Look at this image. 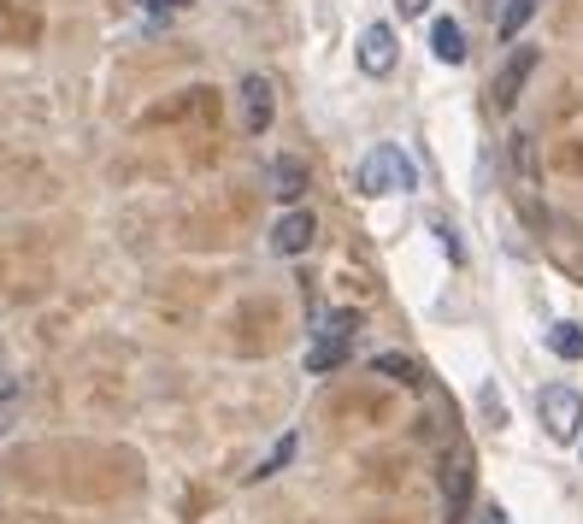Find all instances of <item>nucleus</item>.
I'll return each mask as SVG.
<instances>
[{"label":"nucleus","instance_id":"1","mask_svg":"<svg viewBox=\"0 0 583 524\" xmlns=\"http://www.w3.org/2000/svg\"><path fill=\"white\" fill-rule=\"evenodd\" d=\"M354 183H360V195H406V188H418V171L396 142H377V148L360 159Z\"/></svg>","mask_w":583,"mask_h":524},{"label":"nucleus","instance_id":"2","mask_svg":"<svg viewBox=\"0 0 583 524\" xmlns=\"http://www.w3.org/2000/svg\"><path fill=\"white\" fill-rule=\"evenodd\" d=\"M536 413H543V425L554 442H572V436L583 430V395L572 383H548L543 395H536Z\"/></svg>","mask_w":583,"mask_h":524},{"label":"nucleus","instance_id":"3","mask_svg":"<svg viewBox=\"0 0 583 524\" xmlns=\"http://www.w3.org/2000/svg\"><path fill=\"white\" fill-rule=\"evenodd\" d=\"M236 100H242L247 136H266L271 119H277V95H271V77H266V71H247V77L236 83Z\"/></svg>","mask_w":583,"mask_h":524},{"label":"nucleus","instance_id":"4","mask_svg":"<svg viewBox=\"0 0 583 524\" xmlns=\"http://www.w3.org/2000/svg\"><path fill=\"white\" fill-rule=\"evenodd\" d=\"M396 60H401L396 24H366V31H360V71H366V77H389Z\"/></svg>","mask_w":583,"mask_h":524},{"label":"nucleus","instance_id":"5","mask_svg":"<svg viewBox=\"0 0 583 524\" xmlns=\"http://www.w3.org/2000/svg\"><path fill=\"white\" fill-rule=\"evenodd\" d=\"M313 236H318V218H313L307 207H283V212H277V224H271V247H277L283 259L307 254Z\"/></svg>","mask_w":583,"mask_h":524},{"label":"nucleus","instance_id":"6","mask_svg":"<svg viewBox=\"0 0 583 524\" xmlns=\"http://www.w3.org/2000/svg\"><path fill=\"white\" fill-rule=\"evenodd\" d=\"M465 507H472V454L454 448V454L442 460V513H448V524L465 519Z\"/></svg>","mask_w":583,"mask_h":524},{"label":"nucleus","instance_id":"7","mask_svg":"<svg viewBox=\"0 0 583 524\" xmlns=\"http://www.w3.org/2000/svg\"><path fill=\"white\" fill-rule=\"evenodd\" d=\"M531 71H536V48H524V41H519V48L507 53V65L495 71V83H489V100H495V107H501V112L513 107L519 89L531 83Z\"/></svg>","mask_w":583,"mask_h":524},{"label":"nucleus","instance_id":"8","mask_svg":"<svg viewBox=\"0 0 583 524\" xmlns=\"http://www.w3.org/2000/svg\"><path fill=\"white\" fill-rule=\"evenodd\" d=\"M271 183H277V200H283V207H295V200L307 195V166H301L295 154H283L271 166Z\"/></svg>","mask_w":583,"mask_h":524},{"label":"nucleus","instance_id":"9","mask_svg":"<svg viewBox=\"0 0 583 524\" xmlns=\"http://www.w3.org/2000/svg\"><path fill=\"white\" fill-rule=\"evenodd\" d=\"M430 53L442 65H465V31H460L454 19H436L430 24Z\"/></svg>","mask_w":583,"mask_h":524},{"label":"nucleus","instance_id":"10","mask_svg":"<svg viewBox=\"0 0 583 524\" xmlns=\"http://www.w3.org/2000/svg\"><path fill=\"white\" fill-rule=\"evenodd\" d=\"M531 12H536V0H507V7H501V24H495V31H501V41H513L524 24H531Z\"/></svg>","mask_w":583,"mask_h":524},{"label":"nucleus","instance_id":"11","mask_svg":"<svg viewBox=\"0 0 583 524\" xmlns=\"http://www.w3.org/2000/svg\"><path fill=\"white\" fill-rule=\"evenodd\" d=\"M354 330H360V313H354V307H342V313H330V318H325L318 342H342V348H348V337H354Z\"/></svg>","mask_w":583,"mask_h":524},{"label":"nucleus","instance_id":"12","mask_svg":"<svg viewBox=\"0 0 583 524\" xmlns=\"http://www.w3.org/2000/svg\"><path fill=\"white\" fill-rule=\"evenodd\" d=\"M548 348H554L560 360H583V330H578V325H554V330H548Z\"/></svg>","mask_w":583,"mask_h":524},{"label":"nucleus","instance_id":"13","mask_svg":"<svg viewBox=\"0 0 583 524\" xmlns=\"http://www.w3.org/2000/svg\"><path fill=\"white\" fill-rule=\"evenodd\" d=\"M372 371L396 377V383H418V366H413L406 354H377V360H372Z\"/></svg>","mask_w":583,"mask_h":524},{"label":"nucleus","instance_id":"14","mask_svg":"<svg viewBox=\"0 0 583 524\" xmlns=\"http://www.w3.org/2000/svg\"><path fill=\"white\" fill-rule=\"evenodd\" d=\"M19 406H24V389H19V383H7V389H0V436L19 425Z\"/></svg>","mask_w":583,"mask_h":524},{"label":"nucleus","instance_id":"15","mask_svg":"<svg viewBox=\"0 0 583 524\" xmlns=\"http://www.w3.org/2000/svg\"><path fill=\"white\" fill-rule=\"evenodd\" d=\"M289 454H295V436H283V442H277V448H271V460H266V465H259V472H254V477H271V472H277V465H283V460H289Z\"/></svg>","mask_w":583,"mask_h":524},{"label":"nucleus","instance_id":"16","mask_svg":"<svg viewBox=\"0 0 583 524\" xmlns=\"http://www.w3.org/2000/svg\"><path fill=\"white\" fill-rule=\"evenodd\" d=\"M396 12H401V19H425L430 0H396Z\"/></svg>","mask_w":583,"mask_h":524},{"label":"nucleus","instance_id":"17","mask_svg":"<svg viewBox=\"0 0 583 524\" xmlns=\"http://www.w3.org/2000/svg\"><path fill=\"white\" fill-rule=\"evenodd\" d=\"M154 12H178V7H189V0H148Z\"/></svg>","mask_w":583,"mask_h":524},{"label":"nucleus","instance_id":"18","mask_svg":"<svg viewBox=\"0 0 583 524\" xmlns=\"http://www.w3.org/2000/svg\"><path fill=\"white\" fill-rule=\"evenodd\" d=\"M484 524H507V513H501V507H489V513H484Z\"/></svg>","mask_w":583,"mask_h":524}]
</instances>
